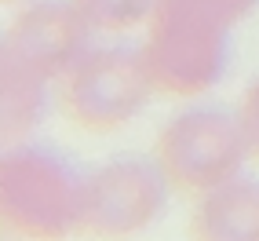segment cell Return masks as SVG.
Segmentation results:
<instances>
[{
	"label": "cell",
	"instance_id": "6da1fadb",
	"mask_svg": "<svg viewBox=\"0 0 259 241\" xmlns=\"http://www.w3.org/2000/svg\"><path fill=\"white\" fill-rule=\"evenodd\" d=\"M99 33L84 19L77 0H33L11 19L0 51V99H4V135L29 139L59 95L62 77L95 44Z\"/></svg>",
	"mask_w": 259,
	"mask_h": 241
},
{
	"label": "cell",
	"instance_id": "7a4b0ae2",
	"mask_svg": "<svg viewBox=\"0 0 259 241\" xmlns=\"http://www.w3.org/2000/svg\"><path fill=\"white\" fill-rule=\"evenodd\" d=\"M259 0H161L146 22V66L161 95L194 99L219 88L234 59V29Z\"/></svg>",
	"mask_w": 259,
	"mask_h": 241
},
{
	"label": "cell",
	"instance_id": "3957f363",
	"mask_svg": "<svg viewBox=\"0 0 259 241\" xmlns=\"http://www.w3.org/2000/svg\"><path fill=\"white\" fill-rule=\"evenodd\" d=\"M88 172L51 143L11 139L0 161V216L19 237H70L84 230Z\"/></svg>",
	"mask_w": 259,
	"mask_h": 241
},
{
	"label": "cell",
	"instance_id": "277c9868",
	"mask_svg": "<svg viewBox=\"0 0 259 241\" xmlns=\"http://www.w3.org/2000/svg\"><path fill=\"white\" fill-rule=\"evenodd\" d=\"M157 84L150 77L143 44L106 41L92 44L59 84V106L80 132H120L139 117Z\"/></svg>",
	"mask_w": 259,
	"mask_h": 241
},
{
	"label": "cell",
	"instance_id": "5b68a950",
	"mask_svg": "<svg viewBox=\"0 0 259 241\" xmlns=\"http://www.w3.org/2000/svg\"><path fill=\"white\" fill-rule=\"evenodd\" d=\"M153 157L161 161L168 179L183 194H204L215 183L245 172V161L252 157L241 113L227 106H201L179 110L168 125L157 132Z\"/></svg>",
	"mask_w": 259,
	"mask_h": 241
},
{
	"label": "cell",
	"instance_id": "8992f818",
	"mask_svg": "<svg viewBox=\"0 0 259 241\" xmlns=\"http://www.w3.org/2000/svg\"><path fill=\"white\" fill-rule=\"evenodd\" d=\"M171 179L157 157L124 153L88 172V205L84 230L92 237H128L143 234L168 209Z\"/></svg>",
	"mask_w": 259,
	"mask_h": 241
},
{
	"label": "cell",
	"instance_id": "52a82bcc",
	"mask_svg": "<svg viewBox=\"0 0 259 241\" xmlns=\"http://www.w3.org/2000/svg\"><path fill=\"white\" fill-rule=\"evenodd\" d=\"M190 234L208 241H259V176H237L197 194Z\"/></svg>",
	"mask_w": 259,
	"mask_h": 241
},
{
	"label": "cell",
	"instance_id": "ba28073f",
	"mask_svg": "<svg viewBox=\"0 0 259 241\" xmlns=\"http://www.w3.org/2000/svg\"><path fill=\"white\" fill-rule=\"evenodd\" d=\"M157 4L161 0H77V8L99 37H120V33L146 26Z\"/></svg>",
	"mask_w": 259,
	"mask_h": 241
},
{
	"label": "cell",
	"instance_id": "9c48e42d",
	"mask_svg": "<svg viewBox=\"0 0 259 241\" xmlns=\"http://www.w3.org/2000/svg\"><path fill=\"white\" fill-rule=\"evenodd\" d=\"M241 128H245V139H248V150L252 157H259V77L245 88V99H241Z\"/></svg>",
	"mask_w": 259,
	"mask_h": 241
}]
</instances>
